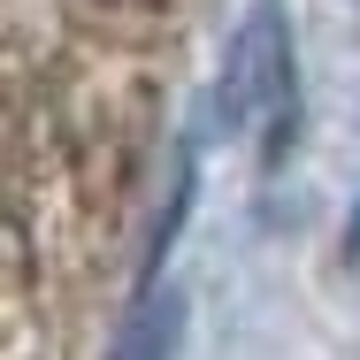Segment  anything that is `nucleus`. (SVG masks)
Wrapping results in <instances>:
<instances>
[{
    "label": "nucleus",
    "instance_id": "obj_2",
    "mask_svg": "<svg viewBox=\"0 0 360 360\" xmlns=\"http://www.w3.org/2000/svg\"><path fill=\"white\" fill-rule=\"evenodd\" d=\"M184 345V291L176 284H146L123 338H115V360H176Z\"/></svg>",
    "mask_w": 360,
    "mask_h": 360
},
{
    "label": "nucleus",
    "instance_id": "obj_1",
    "mask_svg": "<svg viewBox=\"0 0 360 360\" xmlns=\"http://www.w3.org/2000/svg\"><path fill=\"white\" fill-rule=\"evenodd\" d=\"M222 92H230V115H238V123L269 115V161H276V153L291 146V115H299L291 46H284V8H276V0H261V8L245 15V31H238V46H230Z\"/></svg>",
    "mask_w": 360,
    "mask_h": 360
}]
</instances>
